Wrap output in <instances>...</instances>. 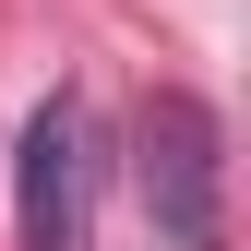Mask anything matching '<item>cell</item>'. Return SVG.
Segmentation results:
<instances>
[{"mask_svg":"<svg viewBox=\"0 0 251 251\" xmlns=\"http://www.w3.org/2000/svg\"><path fill=\"white\" fill-rule=\"evenodd\" d=\"M144 215L168 251H227V144H215V108L179 84L144 96Z\"/></svg>","mask_w":251,"mask_h":251,"instance_id":"1","label":"cell"},{"mask_svg":"<svg viewBox=\"0 0 251 251\" xmlns=\"http://www.w3.org/2000/svg\"><path fill=\"white\" fill-rule=\"evenodd\" d=\"M12 227H24V251H96V132H84V96H48L24 120Z\"/></svg>","mask_w":251,"mask_h":251,"instance_id":"2","label":"cell"}]
</instances>
